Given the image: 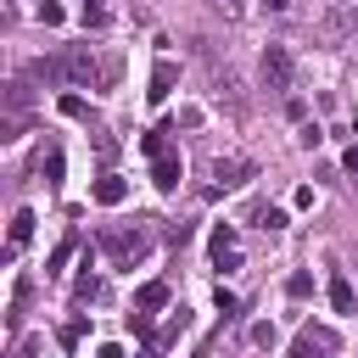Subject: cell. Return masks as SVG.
Returning a JSON list of instances; mask_svg holds the SVG:
<instances>
[{"mask_svg":"<svg viewBox=\"0 0 358 358\" xmlns=\"http://www.w3.org/2000/svg\"><path fill=\"white\" fill-rule=\"evenodd\" d=\"M241 179H252V162H213V185H207V196H224V190H235Z\"/></svg>","mask_w":358,"mask_h":358,"instance_id":"6","label":"cell"},{"mask_svg":"<svg viewBox=\"0 0 358 358\" xmlns=\"http://www.w3.org/2000/svg\"><path fill=\"white\" fill-rule=\"evenodd\" d=\"M319 140H324V129H319V123H302V129H296V145H302V151H313Z\"/></svg>","mask_w":358,"mask_h":358,"instance_id":"16","label":"cell"},{"mask_svg":"<svg viewBox=\"0 0 358 358\" xmlns=\"http://www.w3.org/2000/svg\"><path fill=\"white\" fill-rule=\"evenodd\" d=\"M207 6H213L218 17H241V0H207Z\"/></svg>","mask_w":358,"mask_h":358,"instance_id":"27","label":"cell"},{"mask_svg":"<svg viewBox=\"0 0 358 358\" xmlns=\"http://www.w3.org/2000/svg\"><path fill=\"white\" fill-rule=\"evenodd\" d=\"M352 28H358V11H352V6H341V0L319 17V39H324V45H341Z\"/></svg>","mask_w":358,"mask_h":358,"instance_id":"4","label":"cell"},{"mask_svg":"<svg viewBox=\"0 0 358 358\" xmlns=\"http://www.w3.org/2000/svg\"><path fill=\"white\" fill-rule=\"evenodd\" d=\"M330 308L336 313H358V291H352L347 274H330Z\"/></svg>","mask_w":358,"mask_h":358,"instance_id":"10","label":"cell"},{"mask_svg":"<svg viewBox=\"0 0 358 358\" xmlns=\"http://www.w3.org/2000/svg\"><path fill=\"white\" fill-rule=\"evenodd\" d=\"M6 106H11V112H22V106H28V84H22V78H17V84H6Z\"/></svg>","mask_w":358,"mask_h":358,"instance_id":"15","label":"cell"},{"mask_svg":"<svg viewBox=\"0 0 358 358\" xmlns=\"http://www.w3.org/2000/svg\"><path fill=\"white\" fill-rule=\"evenodd\" d=\"M84 6H95V0H84Z\"/></svg>","mask_w":358,"mask_h":358,"instance_id":"32","label":"cell"},{"mask_svg":"<svg viewBox=\"0 0 358 358\" xmlns=\"http://www.w3.org/2000/svg\"><path fill=\"white\" fill-rule=\"evenodd\" d=\"M341 352V341H336V330H324V324H302V336H296V347H291V358H336Z\"/></svg>","mask_w":358,"mask_h":358,"instance_id":"3","label":"cell"},{"mask_svg":"<svg viewBox=\"0 0 358 358\" xmlns=\"http://www.w3.org/2000/svg\"><path fill=\"white\" fill-rule=\"evenodd\" d=\"M62 112H67V117H84L90 106H84V95H62Z\"/></svg>","mask_w":358,"mask_h":358,"instance_id":"25","label":"cell"},{"mask_svg":"<svg viewBox=\"0 0 358 358\" xmlns=\"http://www.w3.org/2000/svg\"><path fill=\"white\" fill-rule=\"evenodd\" d=\"M341 6H352V0H341Z\"/></svg>","mask_w":358,"mask_h":358,"instance_id":"31","label":"cell"},{"mask_svg":"<svg viewBox=\"0 0 358 358\" xmlns=\"http://www.w3.org/2000/svg\"><path fill=\"white\" fill-rule=\"evenodd\" d=\"M34 11H39V22H45V28H56V22H62V6H56V0H34Z\"/></svg>","mask_w":358,"mask_h":358,"instance_id":"22","label":"cell"},{"mask_svg":"<svg viewBox=\"0 0 358 358\" xmlns=\"http://www.w3.org/2000/svg\"><path fill=\"white\" fill-rule=\"evenodd\" d=\"M213 302H218V313H224V319L235 313V291H224V285H218V291H213Z\"/></svg>","mask_w":358,"mask_h":358,"instance_id":"26","label":"cell"},{"mask_svg":"<svg viewBox=\"0 0 358 358\" xmlns=\"http://www.w3.org/2000/svg\"><path fill=\"white\" fill-rule=\"evenodd\" d=\"M285 296H291V302H308V296H313V274H291V280H285Z\"/></svg>","mask_w":358,"mask_h":358,"instance_id":"13","label":"cell"},{"mask_svg":"<svg viewBox=\"0 0 358 358\" xmlns=\"http://www.w3.org/2000/svg\"><path fill=\"white\" fill-rule=\"evenodd\" d=\"M28 235H34V213L22 207V213H11V246H6V257H17V246H28Z\"/></svg>","mask_w":358,"mask_h":358,"instance_id":"12","label":"cell"},{"mask_svg":"<svg viewBox=\"0 0 358 358\" xmlns=\"http://www.w3.org/2000/svg\"><path fill=\"white\" fill-rule=\"evenodd\" d=\"M151 179H157V190H179V179H185V168H179V157H173V151H162V157H151Z\"/></svg>","mask_w":358,"mask_h":358,"instance_id":"7","label":"cell"},{"mask_svg":"<svg viewBox=\"0 0 358 358\" xmlns=\"http://www.w3.org/2000/svg\"><path fill=\"white\" fill-rule=\"evenodd\" d=\"M168 308V280H145L134 291V313H162Z\"/></svg>","mask_w":358,"mask_h":358,"instance_id":"8","label":"cell"},{"mask_svg":"<svg viewBox=\"0 0 358 358\" xmlns=\"http://www.w3.org/2000/svg\"><path fill=\"white\" fill-rule=\"evenodd\" d=\"M341 162H347V168H352V173H358V140H352V151H347V157H341Z\"/></svg>","mask_w":358,"mask_h":358,"instance_id":"28","label":"cell"},{"mask_svg":"<svg viewBox=\"0 0 358 358\" xmlns=\"http://www.w3.org/2000/svg\"><path fill=\"white\" fill-rule=\"evenodd\" d=\"M263 6H268V11H285V6H291V0H263Z\"/></svg>","mask_w":358,"mask_h":358,"instance_id":"30","label":"cell"},{"mask_svg":"<svg viewBox=\"0 0 358 358\" xmlns=\"http://www.w3.org/2000/svg\"><path fill=\"white\" fill-rule=\"evenodd\" d=\"M218 252H235V229H229V224L213 229V257H218Z\"/></svg>","mask_w":358,"mask_h":358,"instance_id":"20","label":"cell"},{"mask_svg":"<svg viewBox=\"0 0 358 358\" xmlns=\"http://www.w3.org/2000/svg\"><path fill=\"white\" fill-rule=\"evenodd\" d=\"M101 246H106V257H112L117 268H134V263L151 252V229H145V218H140L134 229H129V224H123V229H106Z\"/></svg>","mask_w":358,"mask_h":358,"instance_id":"1","label":"cell"},{"mask_svg":"<svg viewBox=\"0 0 358 358\" xmlns=\"http://www.w3.org/2000/svg\"><path fill=\"white\" fill-rule=\"evenodd\" d=\"M73 246H78V235H67V241H62V246H56V252H50V274H62V263H67V257H73Z\"/></svg>","mask_w":358,"mask_h":358,"instance_id":"21","label":"cell"},{"mask_svg":"<svg viewBox=\"0 0 358 358\" xmlns=\"http://www.w3.org/2000/svg\"><path fill=\"white\" fill-rule=\"evenodd\" d=\"M162 134H168V129H151V134H140V151H145V157H162V151H168V145H162Z\"/></svg>","mask_w":358,"mask_h":358,"instance_id":"17","label":"cell"},{"mask_svg":"<svg viewBox=\"0 0 358 358\" xmlns=\"http://www.w3.org/2000/svg\"><path fill=\"white\" fill-rule=\"evenodd\" d=\"M185 330H190V313H185V308H173V319H168V330H162V336H151V352H162V347H173V341H179Z\"/></svg>","mask_w":358,"mask_h":358,"instance_id":"11","label":"cell"},{"mask_svg":"<svg viewBox=\"0 0 358 358\" xmlns=\"http://www.w3.org/2000/svg\"><path fill=\"white\" fill-rule=\"evenodd\" d=\"M257 78H263V90L285 95V90H291V78H296L291 50H285V45H268V50H263V62H257Z\"/></svg>","mask_w":358,"mask_h":358,"instance_id":"2","label":"cell"},{"mask_svg":"<svg viewBox=\"0 0 358 358\" xmlns=\"http://www.w3.org/2000/svg\"><path fill=\"white\" fill-rule=\"evenodd\" d=\"M45 185H50V190L62 185V151H45Z\"/></svg>","mask_w":358,"mask_h":358,"instance_id":"18","label":"cell"},{"mask_svg":"<svg viewBox=\"0 0 358 358\" xmlns=\"http://www.w3.org/2000/svg\"><path fill=\"white\" fill-rule=\"evenodd\" d=\"M252 341H257L263 352H274V341H280V330H274V324L263 319V324H252Z\"/></svg>","mask_w":358,"mask_h":358,"instance_id":"14","label":"cell"},{"mask_svg":"<svg viewBox=\"0 0 358 358\" xmlns=\"http://www.w3.org/2000/svg\"><path fill=\"white\" fill-rule=\"evenodd\" d=\"M257 224L274 235V229H285V213H280V207H257Z\"/></svg>","mask_w":358,"mask_h":358,"instance_id":"19","label":"cell"},{"mask_svg":"<svg viewBox=\"0 0 358 358\" xmlns=\"http://www.w3.org/2000/svg\"><path fill=\"white\" fill-rule=\"evenodd\" d=\"M95 358H123V347H101V352H95Z\"/></svg>","mask_w":358,"mask_h":358,"instance_id":"29","label":"cell"},{"mask_svg":"<svg viewBox=\"0 0 358 358\" xmlns=\"http://www.w3.org/2000/svg\"><path fill=\"white\" fill-rule=\"evenodd\" d=\"M173 84H179V62H168V56H162V62L151 67V90H145V101H151V106H162V101L173 95Z\"/></svg>","mask_w":358,"mask_h":358,"instance_id":"5","label":"cell"},{"mask_svg":"<svg viewBox=\"0 0 358 358\" xmlns=\"http://www.w3.org/2000/svg\"><path fill=\"white\" fill-rule=\"evenodd\" d=\"M90 196H95L101 207H123V196H129V185H123L117 173H101V179L90 185Z\"/></svg>","mask_w":358,"mask_h":358,"instance_id":"9","label":"cell"},{"mask_svg":"<svg viewBox=\"0 0 358 358\" xmlns=\"http://www.w3.org/2000/svg\"><path fill=\"white\" fill-rule=\"evenodd\" d=\"M90 330V319H73V324H62V347H78V336Z\"/></svg>","mask_w":358,"mask_h":358,"instance_id":"23","label":"cell"},{"mask_svg":"<svg viewBox=\"0 0 358 358\" xmlns=\"http://www.w3.org/2000/svg\"><path fill=\"white\" fill-rule=\"evenodd\" d=\"M162 235H168V241H173V246H185V241H190V235H196V229H190V224H185V218H179V224H168V229H162Z\"/></svg>","mask_w":358,"mask_h":358,"instance_id":"24","label":"cell"}]
</instances>
